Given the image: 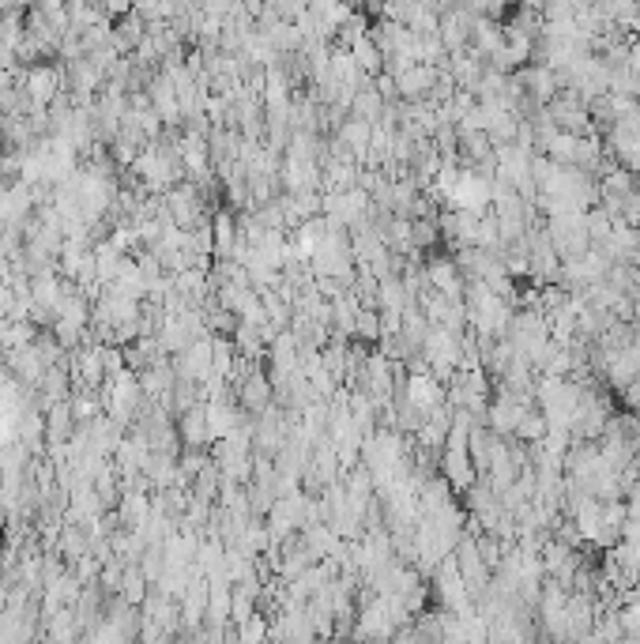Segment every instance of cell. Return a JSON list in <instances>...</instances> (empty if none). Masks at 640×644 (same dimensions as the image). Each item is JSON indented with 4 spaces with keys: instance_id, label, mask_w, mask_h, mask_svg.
<instances>
[{
    "instance_id": "obj_1",
    "label": "cell",
    "mask_w": 640,
    "mask_h": 644,
    "mask_svg": "<svg viewBox=\"0 0 640 644\" xmlns=\"http://www.w3.org/2000/svg\"><path fill=\"white\" fill-rule=\"evenodd\" d=\"M242 400H245L249 407H264V403H268V385H264L260 377H249L245 388H242Z\"/></svg>"
}]
</instances>
